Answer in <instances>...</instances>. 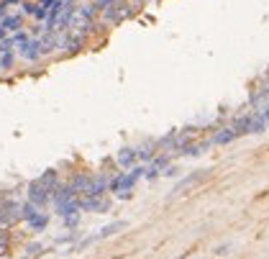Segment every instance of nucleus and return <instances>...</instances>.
<instances>
[{"instance_id":"f257e3e1","label":"nucleus","mask_w":269,"mask_h":259,"mask_svg":"<svg viewBox=\"0 0 269 259\" xmlns=\"http://www.w3.org/2000/svg\"><path fill=\"white\" fill-rule=\"evenodd\" d=\"M21 26H24V21H21V16H3V21H0V28L3 31H21Z\"/></svg>"},{"instance_id":"f03ea898","label":"nucleus","mask_w":269,"mask_h":259,"mask_svg":"<svg viewBox=\"0 0 269 259\" xmlns=\"http://www.w3.org/2000/svg\"><path fill=\"white\" fill-rule=\"evenodd\" d=\"M123 229H126V223H123V221H116V223H110V226L100 229V233L95 236V239H108V236H113L116 231H123Z\"/></svg>"},{"instance_id":"7ed1b4c3","label":"nucleus","mask_w":269,"mask_h":259,"mask_svg":"<svg viewBox=\"0 0 269 259\" xmlns=\"http://www.w3.org/2000/svg\"><path fill=\"white\" fill-rule=\"evenodd\" d=\"M133 162H136V152H133V149H123L118 154V164L121 167H131Z\"/></svg>"},{"instance_id":"20e7f679","label":"nucleus","mask_w":269,"mask_h":259,"mask_svg":"<svg viewBox=\"0 0 269 259\" xmlns=\"http://www.w3.org/2000/svg\"><path fill=\"white\" fill-rule=\"evenodd\" d=\"M200 177H203V172H197V175H190V177H185L182 182H179V185L174 187V193H182V190H187L190 185H195V182H197Z\"/></svg>"},{"instance_id":"39448f33","label":"nucleus","mask_w":269,"mask_h":259,"mask_svg":"<svg viewBox=\"0 0 269 259\" xmlns=\"http://www.w3.org/2000/svg\"><path fill=\"white\" fill-rule=\"evenodd\" d=\"M36 252H41V244H33V246H28V257H36Z\"/></svg>"},{"instance_id":"423d86ee","label":"nucleus","mask_w":269,"mask_h":259,"mask_svg":"<svg viewBox=\"0 0 269 259\" xmlns=\"http://www.w3.org/2000/svg\"><path fill=\"white\" fill-rule=\"evenodd\" d=\"M3 39H5V31H3V28H0V41H3Z\"/></svg>"}]
</instances>
